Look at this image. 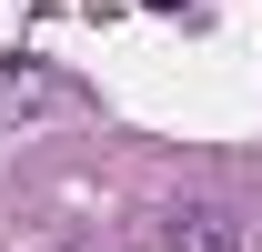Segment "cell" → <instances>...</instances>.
Listing matches in <instances>:
<instances>
[{
  "label": "cell",
  "instance_id": "6da1fadb",
  "mask_svg": "<svg viewBox=\"0 0 262 252\" xmlns=\"http://www.w3.org/2000/svg\"><path fill=\"white\" fill-rule=\"evenodd\" d=\"M162 252H252L232 202H171L162 212Z\"/></svg>",
  "mask_w": 262,
  "mask_h": 252
},
{
  "label": "cell",
  "instance_id": "7a4b0ae2",
  "mask_svg": "<svg viewBox=\"0 0 262 252\" xmlns=\"http://www.w3.org/2000/svg\"><path fill=\"white\" fill-rule=\"evenodd\" d=\"M40 111H71V81L40 61H0V121H40Z\"/></svg>",
  "mask_w": 262,
  "mask_h": 252
},
{
  "label": "cell",
  "instance_id": "3957f363",
  "mask_svg": "<svg viewBox=\"0 0 262 252\" xmlns=\"http://www.w3.org/2000/svg\"><path fill=\"white\" fill-rule=\"evenodd\" d=\"M141 10H182V0H141Z\"/></svg>",
  "mask_w": 262,
  "mask_h": 252
},
{
  "label": "cell",
  "instance_id": "277c9868",
  "mask_svg": "<svg viewBox=\"0 0 262 252\" xmlns=\"http://www.w3.org/2000/svg\"><path fill=\"white\" fill-rule=\"evenodd\" d=\"M61 252H71V242H61Z\"/></svg>",
  "mask_w": 262,
  "mask_h": 252
}]
</instances>
